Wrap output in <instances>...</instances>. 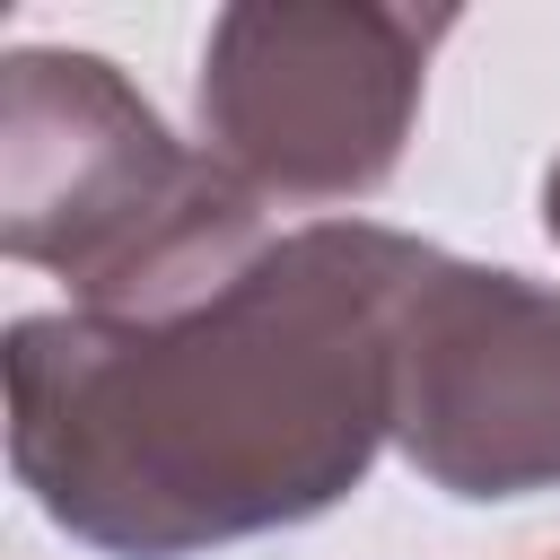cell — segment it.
I'll list each match as a JSON object with an SVG mask.
<instances>
[{"mask_svg":"<svg viewBox=\"0 0 560 560\" xmlns=\"http://www.w3.org/2000/svg\"><path fill=\"white\" fill-rule=\"evenodd\" d=\"M455 35V9L385 0H236L201 35V149L262 201L332 210L394 184L429 52Z\"/></svg>","mask_w":560,"mask_h":560,"instance_id":"cell-3","label":"cell"},{"mask_svg":"<svg viewBox=\"0 0 560 560\" xmlns=\"http://www.w3.org/2000/svg\"><path fill=\"white\" fill-rule=\"evenodd\" d=\"M429 236L271 228L236 271L131 315H18L9 472L105 560H192L341 508L394 438V306Z\"/></svg>","mask_w":560,"mask_h":560,"instance_id":"cell-1","label":"cell"},{"mask_svg":"<svg viewBox=\"0 0 560 560\" xmlns=\"http://www.w3.org/2000/svg\"><path fill=\"white\" fill-rule=\"evenodd\" d=\"M542 228H551V245H560V158L542 166Z\"/></svg>","mask_w":560,"mask_h":560,"instance_id":"cell-5","label":"cell"},{"mask_svg":"<svg viewBox=\"0 0 560 560\" xmlns=\"http://www.w3.org/2000/svg\"><path fill=\"white\" fill-rule=\"evenodd\" d=\"M394 446L446 499L560 490V289L429 245L394 306Z\"/></svg>","mask_w":560,"mask_h":560,"instance_id":"cell-4","label":"cell"},{"mask_svg":"<svg viewBox=\"0 0 560 560\" xmlns=\"http://www.w3.org/2000/svg\"><path fill=\"white\" fill-rule=\"evenodd\" d=\"M271 245V201L210 149H184L158 105L70 44L0 61V254L35 262L88 315L166 306Z\"/></svg>","mask_w":560,"mask_h":560,"instance_id":"cell-2","label":"cell"}]
</instances>
